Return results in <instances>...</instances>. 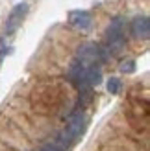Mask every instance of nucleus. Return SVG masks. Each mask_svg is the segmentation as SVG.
<instances>
[{
  "label": "nucleus",
  "instance_id": "obj_1",
  "mask_svg": "<svg viewBox=\"0 0 150 151\" xmlns=\"http://www.w3.org/2000/svg\"><path fill=\"white\" fill-rule=\"evenodd\" d=\"M84 125H85V116H84V112H80V111L72 112V114L69 116V120H67V127H65L63 134L59 137V142H58V144L61 146V147L69 146L71 142L76 138L82 131H84Z\"/></svg>",
  "mask_w": 150,
  "mask_h": 151
},
{
  "label": "nucleus",
  "instance_id": "obj_2",
  "mask_svg": "<svg viewBox=\"0 0 150 151\" xmlns=\"http://www.w3.org/2000/svg\"><path fill=\"white\" fill-rule=\"evenodd\" d=\"M106 59V52H104L100 46H96V44H84V46H80L78 50V59L76 61L85 65V66H91L95 63H100Z\"/></svg>",
  "mask_w": 150,
  "mask_h": 151
},
{
  "label": "nucleus",
  "instance_id": "obj_3",
  "mask_svg": "<svg viewBox=\"0 0 150 151\" xmlns=\"http://www.w3.org/2000/svg\"><path fill=\"white\" fill-rule=\"evenodd\" d=\"M108 44H109V52H121L124 48V37H122V20L121 19H113V22L109 24L108 29Z\"/></svg>",
  "mask_w": 150,
  "mask_h": 151
},
{
  "label": "nucleus",
  "instance_id": "obj_4",
  "mask_svg": "<svg viewBox=\"0 0 150 151\" xmlns=\"http://www.w3.org/2000/svg\"><path fill=\"white\" fill-rule=\"evenodd\" d=\"M26 13H28V4H26V2L15 6L13 9H11V13H9V17H7L6 32H7V33H13L15 29H17V28L22 24V19L26 17Z\"/></svg>",
  "mask_w": 150,
  "mask_h": 151
},
{
  "label": "nucleus",
  "instance_id": "obj_5",
  "mask_svg": "<svg viewBox=\"0 0 150 151\" xmlns=\"http://www.w3.org/2000/svg\"><path fill=\"white\" fill-rule=\"evenodd\" d=\"M69 22H71V26H74L76 29H82V32H85V29L91 28L93 19H91V15H89L87 11L76 9V11H71V13H69Z\"/></svg>",
  "mask_w": 150,
  "mask_h": 151
},
{
  "label": "nucleus",
  "instance_id": "obj_6",
  "mask_svg": "<svg viewBox=\"0 0 150 151\" xmlns=\"http://www.w3.org/2000/svg\"><path fill=\"white\" fill-rule=\"evenodd\" d=\"M132 35L135 39L146 41L150 37V20L148 17H135L132 20Z\"/></svg>",
  "mask_w": 150,
  "mask_h": 151
},
{
  "label": "nucleus",
  "instance_id": "obj_7",
  "mask_svg": "<svg viewBox=\"0 0 150 151\" xmlns=\"http://www.w3.org/2000/svg\"><path fill=\"white\" fill-rule=\"evenodd\" d=\"M108 90L111 94H119L121 92V79L119 78H109L108 79Z\"/></svg>",
  "mask_w": 150,
  "mask_h": 151
},
{
  "label": "nucleus",
  "instance_id": "obj_8",
  "mask_svg": "<svg viewBox=\"0 0 150 151\" xmlns=\"http://www.w3.org/2000/svg\"><path fill=\"white\" fill-rule=\"evenodd\" d=\"M119 68H121V72H124V74H132L133 70H135V61H132V59H128V61H122Z\"/></svg>",
  "mask_w": 150,
  "mask_h": 151
},
{
  "label": "nucleus",
  "instance_id": "obj_9",
  "mask_svg": "<svg viewBox=\"0 0 150 151\" xmlns=\"http://www.w3.org/2000/svg\"><path fill=\"white\" fill-rule=\"evenodd\" d=\"M41 151H65V147H61L58 144V142H50V144H47V146H43V149Z\"/></svg>",
  "mask_w": 150,
  "mask_h": 151
}]
</instances>
